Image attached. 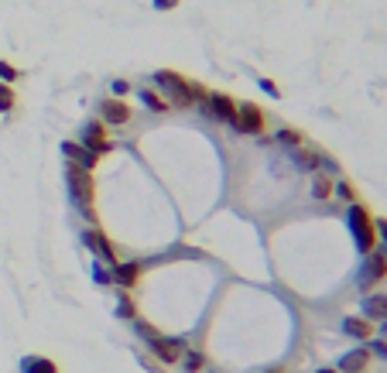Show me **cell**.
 <instances>
[{
    "label": "cell",
    "instance_id": "obj_1",
    "mask_svg": "<svg viewBox=\"0 0 387 373\" xmlns=\"http://www.w3.org/2000/svg\"><path fill=\"white\" fill-rule=\"evenodd\" d=\"M66 182H69V195H72L76 209L97 226V209H93L97 182H93V172H86V168H79V165H66Z\"/></svg>",
    "mask_w": 387,
    "mask_h": 373
},
{
    "label": "cell",
    "instance_id": "obj_2",
    "mask_svg": "<svg viewBox=\"0 0 387 373\" xmlns=\"http://www.w3.org/2000/svg\"><path fill=\"white\" fill-rule=\"evenodd\" d=\"M346 226L353 236V247L360 250V257H367L370 250H377V233H374V216L364 202H350L346 209Z\"/></svg>",
    "mask_w": 387,
    "mask_h": 373
},
{
    "label": "cell",
    "instance_id": "obj_3",
    "mask_svg": "<svg viewBox=\"0 0 387 373\" xmlns=\"http://www.w3.org/2000/svg\"><path fill=\"white\" fill-rule=\"evenodd\" d=\"M155 83L165 90L168 106H192L195 103V83L186 79V76H179V72H172V69H158Z\"/></svg>",
    "mask_w": 387,
    "mask_h": 373
},
{
    "label": "cell",
    "instance_id": "obj_4",
    "mask_svg": "<svg viewBox=\"0 0 387 373\" xmlns=\"http://www.w3.org/2000/svg\"><path fill=\"white\" fill-rule=\"evenodd\" d=\"M148 346H151L155 360H158V363H165V367H175V363H182V356L189 353L186 339H179V336H155Z\"/></svg>",
    "mask_w": 387,
    "mask_h": 373
},
{
    "label": "cell",
    "instance_id": "obj_5",
    "mask_svg": "<svg viewBox=\"0 0 387 373\" xmlns=\"http://www.w3.org/2000/svg\"><path fill=\"white\" fill-rule=\"evenodd\" d=\"M264 123H268V117H264V110H261L257 103H237L233 130L250 134V137H261V134H264Z\"/></svg>",
    "mask_w": 387,
    "mask_h": 373
},
{
    "label": "cell",
    "instance_id": "obj_6",
    "mask_svg": "<svg viewBox=\"0 0 387 373\" xmlns=\"http://www.w3.org/2000/svg\"><path fill=\"white\" fill-rule=\"evenodd\" d=\"M384 278H387V257L377 254V250H370V254L364 257V264H360V274H357L360 291H370L374 284H381Z\"/></svg>",
    "mask_w": 387,
    "mask_h": 373
},
{
    "label": "cell",
    "instance_id": "obj_7",
    "mask_svg": "<svg viewBox=\"0 0 387 373\" xmlns=\"http://www.w3.org/2000/svg\"><path fill=\"white\" fill-rule=\"evenodd\" d=\"M83 243H86V250L93 254V257H99L103 264H117V254H113V243H110V236L99 230V226H90L86 233H83Z\"/></svg>",
    "mask_w": 387,
    "mask_h": 373
},
{
    "label": "cell",
    "instance_id": "obj_8",
    "mask_svg": "<svg viewBox=\"0 0 387 373\" xmlns=\"http://www.w3.org/2000/svg\"><path fill=\"white\" fill-rule=\"evenodd\" d=\"M202 110H206L209 117H216L219 123H230V127H233V120H237V103H233V96H226V93H206Z\"/></svg>",
    "mask_w": 387,
    "mask_h": 373
},
{
    "label": "cell",
    "instance_id": "obj_9",
    "mask_svg": "<svg viewBox=\"0 0 387 373\" xmlns=\"http://www.w3.org/2000/svg\"><path fill=\"white\" fill-rule=\"evenodd\" d=\"M86 151H93V154H106L110 151V141H106V123L103 120H93V123H86L83 127V141H79Z\"/></svg>",
    "mask_w": 387,
    "mask_h": 373
},
{
    "label": "cell",
    "instance_id": "obj_10",
    "mask_svg": "<svg viewBox=\"0 0 387 373\" xmlns=\"http://www.w3.org/2000/svg\"><path fill=\"white\" fill-rule=\"evenodd\" d=\"M99 113H103V123H106V127H123V123L130 120V106H127L123 99H117V96L103 99V103H99Z\"/></svg>",
    "mask_w": 387,
    "mask_h": 373
},
{
    "label": "cell",
    "instance_id": "obj_11",
    "mask_svg": "<svg viewBox=\"0 0 387 373\" xmlns=\"http://www.w3.org/2000/svg\"><path fill=\"white\" fill-rule=\"evenodd\" d=\"M110 278H113V284L120 288V291H130L137 281H141V264L137 261H117L113 268H110Z\"/></svg>",
    "mask_w": 387,
    "mask_h": 373
},
{
    "label": "cell",
    "instance_id": "obj_12",
    "mask_svg": "<svg viewBox=\"0 0 387 373\" xmlns=\"http://www.w3.org/2000/svg\"><path fill=\"white\" fill-rule=\"evenodd\" d=\"M367 367H370V350L367 346H357V350H350L336 360L339 373H367Z\"/></svg>",
    "mask_w": 387,
    "mask_h": 373
},
{
    "label": "cell",
    "instance_id": "obj_13",
    "mask_svg": "<svg viewBox=\"0 0 387 373\" xmlns=\"http://www.w3.org/2000/svg\"><path fill=\"white\" fill-rule=\"evenodd\" d=\"M343 332L350 339H357V343H370L374 339V322L364 319V315H346L343 319Z\"/></svg>",
    "mask_w": 387,
    "mask_h": 373
},
{
    "label": "cell",
    "instance_id": "obj_14",
    "mask_svg": "<svg viewBox=\"0 0 387 373\" xmlns=\"http://www.w3.org/2000/svg\"><path fill=\"white\" fill-rule=\"evenodd\" d=\"M62 154H66V161H69V165H79V168H86V172H93V168H97V154H93V151H86V148H83V144H76V141H66V144H62Z\"/></svg>",
    "mask_w": 387,
    "mask_h": 373
},
{
    "label": "cell",
    "instance_id": "obj_15",
    "mask_svg": "<svg viewBox=\"0 0 387 373\" xmlns=\"http://www.w3.org/2000/svg\"><path fill=\"white\" fill-rule=\"evenodd\" d=\"M360 315L370 322H384L387 325V294H367L360 305Z\"/></svg>",
    "mask_w": 387,
    "mask_h": 373
},
{
    "label": "cell",
    "instance_id": "obj_16",
    "mask_svg": "<svg viewBox=\"0 0 387 373\" xmlns=\"http://www.w3.org/2000/svg\"><path fill=\"white\" fill-rule=\"evenodd\" d=\"M291 154H295V165H298V172H315V168H319V158H322L315 148H305V144H301V148H295Z\"/></svg>",
    "mask_w": 387,
    "mask_h": 373
},
{
    "label": "cell",
    "instance_id": "obj_17",
    "mask_svg": "<svg viewBox=\"0 0 387 373\" xmlns=\"http://www.w3.org/2000/svg\"><path fill=\"white\" fill-rule=\"evenodd\" d=\"M21 373H59V367L48 356H24L21 360Z\"/></svg>",
    "mask_w": 387,
    "mask_h": 373
},
{
    "label": "cell",
    "instance_id": "obj_18",
    "mask_svg": "<svg viewBox=\"0 0 387 373\" xmlns=\"http://www.w3.org/2000/svg\"><path fill=\"white\" fill-rule=\"evenodd\" d=\"M275 141H278L281 148L295 151V148H301V144H305V134H301V130H295V127H281V130L275 134Z\"/></svg>",
    "mask_w": 387,
    "mask_h": 373
},
{
    "label": "cell",
    "instance_id": "obj_19",
    "mask_svg": "<svg viewBox=\"0 0 387 373\" xmlns=\"http://www.w3.org/2000/svg\"><path fill=\"white\" fill-rule=\"evenodd\" d=\"M117 319H137V305L127 291H120V298H117Z\"/></svg>",
    "mask_w": 387,
    "mask_h": 373
},
{
    "label": "cell",
    "instance_id": "obj_20",
    "mask_svg": "<svg viewBox=\"0 0 387 373\" xmlns=\"http://www.w3.org/2000/svg\"><path fill=\"white\" fill-rule=\"evenodd\" d=\"M137 96H141V103H144L148 110H155V113H165V110H168V99H161L155 90H141Z\"/></svg>",
    "mask_w": 387,
    "mask_h": 373
},
{
    "label": "cell",
    "instance_id": "obj_21",
    "mask_svg": "<svg viewBox=\"0 0 387 373\" xmlns=\"http://www.w3.org/2000/svg\"><path fill=\"white\" fill-rule=\"evenodd\" d=\"M312 195H315V199H329V195H333V179L322 175V172H315V179H312Z\"/></svg>",
    "mask_w": 387,
    "mask_h": 373
},
{
    "label": "cell",
    "instance_id": "obj_22",
    "mask_svg": "<svg viewBox=\"0 0 387 373\" xmlns=\"http://www.w3.org/2000/svg\"><path fill=\"white\" fill-rule=\"evenodd\" d=\"M333 195H336V199H343V202H357V188L350 185L346 179H339V182H333Z\"/></svg>",
    "mask_w": 387,
    "mask_h": 373
},
{
    "label": "cell",
    "instance_id": "obj_23",
    "mask_svg": "<svg viewBox=\"0 0 387 373\" xmlns=\"http://www.w3.org/2000/svg\"><path fill=\"white\" fill-rule=\"evenodd\" d=\"M130 322H134V329H137V336H141L144 343H151L155 336H161V332H158V329H155L151 322H144V319H130Z\"/></svg>",
    "mask_w": 387,
    "mask_h": 373
},
{
    "label": "cell",
    "instance_id": "obj_24",
    "mask_svg": "<svg viewBox=\"0 0 387 373\" xmlns=\"http://www.w3.org/2000/svg\"><path fill=\"white\" fill-rule=\"evenodd\" d=\"M182 367L189 373H199L206 367V356H202V353H186V356H182Z\"/></svg>",
    "mask_w": 387,
    "mask_h": 373
},
{
    "label": "cell",
    "instance_id": "obj_25",
    "mask_svg": "<svg viewBox=\"0 0 387 373\" xmlns=\"http://www.w3.org/2000/svg\"><path fill=\"white\" fill-rule=\"evenodd\" d=\"M10 110H14V90L0 83V113H10Z\"/></svg>",
    "mask_w": 387,
    "mask_h": 373
},
{
    "label": "cell",
    "instance_id": "obj_26",
    "mask_svg": "<svg viewBox=\"0 0 387 373\" xmlns=\"http://www.w3.org/2000/svg\"><path fill=\"white\" fill-rule=\"evenodd\" d=\"M374 233H377V243H381V254L387 257V219H374Z\"/></svg>",
    "mask_w": 387,
    "mask_h": 373
},
{
    "label": "cell",
    "instance_id": "obj_27",
    "mask_svg": "<svg viewBox=\"0 0 387 373\" xmlns=\"http://www.w3.org/2000/svg\"><path fill=\"white\" fill-rule=\"evenodd\" d=\"M367 350H370V356L387 360V343H384V339H370V343H367Z\"/></svg>",
    "mask_w": 387,
    "mask_h": 373
},
{
    "label": "cell",
    "instance_id": "obj_28",
    "mask_svg": "<svg viewBox=\"0 0 387 373\" xmlns=\"http://www.w3.org/2000/svg\"><path fill=\"white\" fill-rule=\"evenodd\" d=\"M14 79H17V69H14L10 62L0 59V83H14Z\"/></svg>",
    "mask_w": 387,
    "mask_h": 373
},
{
    "label": "cell",
    "instance_id": "obj_29",
    "mask_svg": "<svg viewBox=\"0 0 387 373\" xmlns=\"http://www.w3.org/2000/svg\"><path fill=\"white\" fill-rule=\"evenodd\" d=\"M93 281H97V284H113V278H110V268L93 264Z\"/></svg>",
    "mask_w": 387,
    "mask_h": 373
},
{
    "label": "cell",
    "instance_id": "obj_30",
    "mask_svg": "<svg viewBox=\"0 0 387 373\" xmlns=\"http://www.w3.org/2000/svg\"><path fill=\"white\" fill-rule=\"evenodd\" d=\"M110 90H113V96L120 99V96L130 93V83H127V79H113V83H110Z\"/></svg>",
    "mask_w": 387,
    "mask_h": 373
},
{
    "label": "cell",
    "instance_id": "obj_31",
    "mask_svg": "<svg viewBox=\"0 0 387 373\" xmlns=\"http://www.w3.org/2000/svg\"><path fill=\"white\" fill-rule=\"evenodd\" d=\"M261 90H264V93H268V96H275V99L281 96V93H278V86H275L271 79H261Z\"/></svg>",
    "mask_w": 387,
    "mask_h": 373
},
{
    "label": "cell",
    "instance_id": "obj_32",
    "mask_svg": "<svg viewBox=\"0 0 387 373\" xmlns=\"http://www.w3.org/2000/svg\"><path fill=\"white\" fill-rule=\"evenodd\" d=\"M155 7H158V10H175L179 0H155Z\"/></svg>",
    "mask_w": 387,
    "mask_h": 373
},
{
    "label": "cell",
    "instance_id": "obj_33",
    "mask_svg": "<svg viewBox=\"0 0 387 373\" xmlns=\"http://www.w3.org/2000/svg\"><path fill=\"white\" fill-rule=\"evenodd\" d=\"M315 373H339L336 367H322V370H315Z\"/></svg>",
    "mask_w": 387,
    "mask_h": 373
},
{
    "label": "cell",
    "instance_id": "obj_34",
    "mask_svg": "<svg viewBox=\"0 0 387 373\" xmlns=\"http://www.w3.org/2000/svg\"><path fill=\"white\" fill-rule=\"evenodd\" d=\"M268 373H281V370H268Z\"/></svg>",
    "mask_w": 387,
    "mask_h": 373
}]
</instances>
